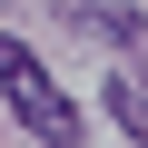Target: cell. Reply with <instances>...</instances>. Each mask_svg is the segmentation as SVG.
<instances>
[{
  "label": "cell",
  "instance_id": "obj_1",
  "mask_svg": "<svg viewBox=\"0 0 148 148\" xmlns=\"http://www.w3.org/2000/svg\"><path fill=\"white\" fill-rule=\"evenodd\" d=\"M0 99L20 109V128H30L40 148H69V138H79V99L30 59V40H0Z\"/></svg>",
  "mask_w": 148,
  "mask_h": 148
},
{
  "label": "cell",
  "instance_id": "obj_2",
  "mask_svg": "<svg viewBox=\"0 0 148 148\" xmlns=\"http://www.w3.org/2000/svg\"><path fill=\"white\" fill-rule=\"evenodd\" d=\"M109 119H119L128 138H148V89L128 79V69H119V79H109Z\"/></svg>",
  "mask_w": 148,
  "mask_h": 148
}]
</instances>
